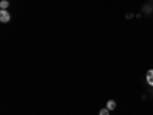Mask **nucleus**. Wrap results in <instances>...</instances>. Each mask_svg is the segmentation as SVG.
Segmentation results:
<instances>
[{
    "instance_id": "1",
    "label": "nucleus",
    "mask_w": 153,
    "mask_h": 115,
    "mask_svg": "<svg viewBox=\"0 0 153 115\" xmlns=\"http://www.w3.org/2000/svg\"><path fill=\"white\" fill-rule=\"evenodd\" d=\"M9 20H11V14H9V12L6 9L0 11V22H2V23H8Z\"/></svg>"
},
{
    "instance_id": "2",
    "label": "nucleus",
    "mask_w": 153,
    "mask_h": 115,
    "mask_svg": "<svg viewBox=\"0 0 153 115\" xmlns=\"http://www.w3.org/2000/svg\"><path fill=\"white\" fill-rule=\"evenodd\" d=\"M146 81H147L150 86H153V69H149V71H147V75H146Z\"/></svg>"
},
{
    "instance_id": "3",
    "label": "nucleus",
    "mask_w": 153,
    "mask_h": 115,
    "mask_svg": "<svg viewBox=\"0 0 153 115\" xmlns=\"http://www.w3.org/2000/svg\"><path fill=\"white\" fill-rule=\"evenodd\" d=\"M106 108H107L109 111L117 109V101H115V100H109V101H107V105H106Z\"/></svg>"
},
{
    "instance_id": "4",
    "label": "nucleus",
    "mask_w": 153,
    "mask_h": 115,
    "mask_svg": "<svg viewBox=\"0 0 153 115\" xmlns=\"http://www.w3.org/2000/svg\"><path fill=\"white\" fill-rule=\"evenodd\" d=\"M9 6V2H8V0H2V2H0V8H2V9H6Z\"/></svg>"
},
{
    "instance_id": "5",
    "label": "nucleus",
    "mask_w": 153,
    "mask_h": 115,
    "mask_svg": "<svg viewBox=\"0 0 153 115\" xmlns=\"http://www.w3.org/2000/svg\"><path fill=\"white\" fill-rule=\"evenodd\" d=\"M109 112H110V111H109L107 108H103V109L100 111V114H98V115H109Z\"/></svg>"
}]
</instances>
